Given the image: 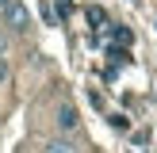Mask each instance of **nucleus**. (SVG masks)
Segmentation results:
<instances>
[{
    "mask_svg": "<svg viewBox=\"0 0 157 153\" xmlns=\"http://www.w3.org/2000/svg\"><path fill=\"white\" fill-rule=\"evenodd\" d=\"M0 15H4V27H12V31H31V12L23 8V0H8V4L0 8Z\"/></svg>",
    "mask_w": 157,
    "mask_h": 153,
    "instance_id": "f257e3e1",
    "label": "nucleus"
},
{
    "mask_svg": "<svg viewBox=\"0 0 157 153\" xmlns=\"http://www.w3.org/2000/svg\"><path fill=\"white\" fill-rule=\"evenodd\" d=\"M77 126H81L77 107H73V103H58V130H61V134H73Z\"/></svg>",
    "mask_w": 157,
    "mask_h": 153,
    "instance_id": "f03ea898",
    "label": "nucleus"
},
{
    "mask_svg": "<svg viewBox=\"0 0 157 153\" xmlns=\"http://www.w3.org/2000/svg\"><path fill=\"white\" fill-rule=\"evenodd\" d=\"M42 153H77V145L65 142V138H50V142L42 145Z\"/></svg>",
    "mask_w": 157,
    "mask_h": 153,
    "instance_id": "7ed1b4c3",
    "label": "nucleus"
},
{
    "mask_svg": "<svg viewBox=\"0 0 157 153\" xmlns=\"http://www.w3.org/2000/svg\"><path fill=\"white\" fill-rule=\"evenodd\" d=\"M84 15H88V23H104V19H107V15H104V8H96V4H92Z\"/></svg>",
    "mask_w": 157,
    "mask_h": 153,
    "instance_id": "20e7f679",
    "label": "nucleus"
},
{
    "mask_svg": "<svg viewBox=\"0 0 157 153\" xmlns=\"http://www.w3.org/2000/svg\"><path fill=\"white\" fill-rule=\"evenodd\" d=\"M111 38H115V42H123V46H127V42H130V31H127V27H115V31H111Z\"/></svg>",
    "mask_w": 157,
    "mask_h": 153,
    "instance_id": "39448f33",
    "label": "nucleus"
},
{
    "mask_svg": "<svg viewBox=\"0 0 157 153\" xmlns=\"http://www.w3.org/2000/svg\"><path fill=\"white\" fill-rule=\"evenodd\" d=\"M111 126H115V130H127V126H130V122H127V119H123V115H111Z\"/></svg>",
    "mask_w": 157,
    "mask_h": 153,
    "instance_id": "423d86ee",
    "label": "nucleus"
},
{
    "mask_svg": "<svg viewBox=\"0 0 157 153\" xmlns=\"http://www.w3.org/2000/svg\"><path fill=\"white\" fill-rule=\"evenodd\" d=\"M0 58H8V35L0 31Z\"/></svg>",
    "mask_w": 157,
    "mask_h": 153,
    "instance_id": "0eeeda50",
    "label": "nucleus"
},
{
    "mask_svg": "<svg viewBox=\"0 0 157 153\" xmlns=\"http://www.w3.org/2000/svg\"><path fill=\"white\" fill-rule=\"evenodd\" d=\"M8 80V58H0V84Z\"/></svg>",
    "mask_w": 157,
    "mask_h": 153,
    "instance_id": "6e6552de",
    "label": "nucleus"
},
{
    "mask_svg": "<svg viewBox=\"0 0 157 153\" xmlns=\"http://www.w3.org/2000/svg\"><path fill=\"white\" fill-rule=\"evenodd\" d=\"M4 4H8V0H0V8H4Z\"/></svg>",
    "mask_w": 157,
    "mask_h": 153,
    "instance_id": "1a4fd4ad",
    "label": "nucleus"
}]
</instances>
